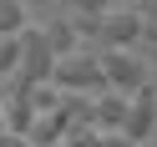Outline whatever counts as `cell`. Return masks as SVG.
I'll list each match as a JSON object with an SVG mask.
<instances>
[{"label": "cell", "mask_w": 157, "mask_h": 147, "mask_svg": "<svg viewBox=\"0 0 157 147\" xmlns=\"http://www.w3.org/2000/svg\"><path fill=\"white\" fill-rule=\"evenodd\" d=\"M122 132L132 137V142H142V137H152V132H157V86H137V91H132Z\"/></svg>", "instance_id": "cell-3"}, {"label": "cell", "mask_w": 157, "mask_h": 147, "mask_svg": "<svg viewBox=\"0 0 157 147\" xmlns=\"http://www.w3.org/2000/svg\"><path fill=\"white\" fill-rule=\"evenodd\" d=\"M25 25H31L25 0H0V36H21Z\"/></svg>", "instance_id": "cell-8"}, {"label": "cell", "mask_w": 157, "mask_h": 147, "mask_svg": "<svg viewBox=\"0 0 157 147\" xmlns=\"http://www.w3.org/2000/svg\"><path fill=\"white\" fill-rule=\"evenodd\" d=\"M46 46H51V56H66V51H81V36H76L71 21H51L46 25Z\"/></svg>", "instance_id": "cell-7"}, {"label": "cell", "mask_w": 157, "mask_h": 147, "mask_svg": "<svg viewBox=\"0 0 157 147\" xmlns=\"http://www.w3.org/2000/svg\"><path fill=\"white\" fill-rule=\"evenodd\" d=\"M96 147H142V142H132L127 132H101V137H96Z\"/></svg>", "instance_id": "cell-9"}, {"label": "cell", "mask_w": 157, "mask_h": 147, "mask_svg": "<svg viewBox=\"0 0 157 147\" xmlns=\"http://www.w3.org/2000/svg\"><path fill=\"white\" fill-rule=\"evenodd\" d=\"M66 127H71V122H66L61 112H41V117L31 122V132H25V142H31V147H51V142H66Z\"/></svg>", "instance_id": "cell-6"}, {"label": "cell", "mask_w": 157, "mask_h": 147, "mask_svg": "<svg viewBox=\"0 0 157 147\" xmlns=\"http://www.w3.org/2000/svg\"><path fill=\"white\" fill-rule=\"evenodd\" d=\"M101 41H106V46H122V51H127V46H137V41H142V15L112 5V10L101 15Z\"/></svg>", "instance_id": "cell-4"}, {"label": "cell", "mask_w": 157, "mask_h": 147, "mask_svg": "<svg viewBox=\"0 0 157 147\" xmlns=\"http://www.w3.org/2000/svg\"><path fill=\"white\" fill-rule=\"evenodd\" d=\"M25 5H46V0H25Z\"/></svg>", "instance_id": "cell-12"}, {"label": "cell", "mask_w": 157, "mask_h": 147, "mask_svg": "<svg viewBox=\"0 0 157 147\" xmlns=\"http://www.w3.org/2000/svg\"><path fill=\"white\" fill-rule=\"evenodd\" d=\"M112 5H122V10H137V5H142V0H112Z\"/></svg>", "instance_id": "cell-11"}, {"label": "cell", "mask_w": 157, "mask_h": 147, "mask_svg": "<svg viewBox=\"0 0 157 147\" xmlns=\"http://www.w3.org/2000/svg\"><path fill=\"white\" fill-rule=\"evenodd\" d=\"M51 147H66V142H51Z\"/></svg>", "instance_id": "cell-13"}, {"label": "cell", "mask_w": 157, "mask_h": 147, "mask_svg": "<svg viewBox=\"0 0 157 147\" xmlns=\"http://www.w3.org/2000/svg\"><path fill=\"white\" fill-rule=\"evenodd\" d=\"M0 147H31V142H25L21 132H0Z\"/></svg>", "instance_id": "cell-10"}, {"label": "cell", "mask_w": 157, "mask_h": 147, "mask_svg": "<svg viewBox=\"0 0 157 147\" xmlns=\"http://www.w3.org/2000/svg\"><path fill=\"white\" fill-rule=\"evenodd\" d=\"M127 102H132L127 91H112V86H106V91L91 102V112H96V127H106V132H122V122H127Z\"/></svg>", "instance_id": "cell-5"}, {"label": "cell", "mask_w": 157, "mask_h": 147, "mask_svg": "<svg viewBox=\"0 0 157 147\" xmlns=\"http://www.w3.org/2000/svg\"><path fill=\"white\" fill-rule=\"evenodd\" d=\"M96 61H101V76H106V86H112V91H127V96H132L137 86H147V61H142L137 51L106 46Z\"/></svg>", "instance_id": "cell-2"}, {"label": "cell", "mask_w": 157, "mask_h": 147, "mask_svg": "<svg viewBox=\"0 0 157 147\" xmlns=\"http://www.w3.org/2000/svg\"><path fill=\"white\" fill-rule=\"evenodd\" d=\"M51 81L61 86V91H106V76H101V61H96V51H66L56 56L51 66Z\"/></svg>", "instance_id": "cell-1"}]
</instances>
